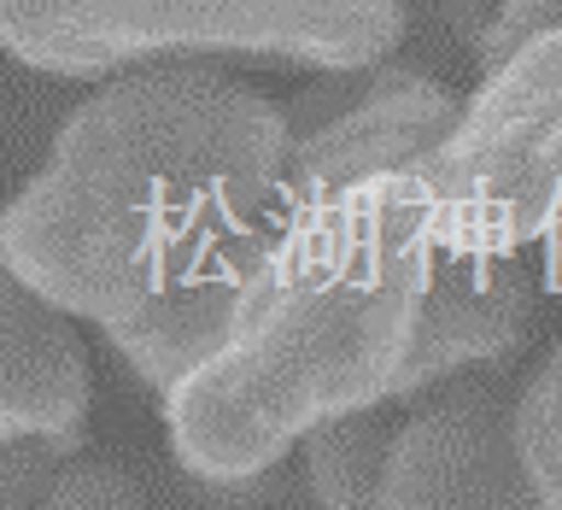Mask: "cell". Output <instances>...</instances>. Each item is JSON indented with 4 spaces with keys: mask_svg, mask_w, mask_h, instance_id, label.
I'll return each mask as SVG.
<instances>
[{
    "mask_svg": "<svg viewBox=\"0 0 562 510\" xmlns=\"http://www.w3.org/2000/svg\"><path fill=\"white\" fill-rule=\"evenodd\" d=\"M288 123L223 65L100 82L0 211V253L47 306L117 323L252 229L281 193Z\"/></svg>",
    "mask_w": 562,
    "mask_h": 510,
    "instance_id": "cell-1",
    "label": "cell"
},
{
    "mask_svg": "<svg viewBox=\"0 0 562 510\" xmlns=\"http://www.w3.org/2000/svg\"><path fill=\"white\" fill-rule=\"evenodd\" d=\"M434 253L439 235L416 170L293 206L223 346L165 399L176 464L205 481L258 475L323 422L393 399Z\"/></svg>",
    "mask_w": 562,
    "mask_h": 510,
    "instance_id": "cell-2",
    "label": "cell"
},
{
    "mask_svg": "<svg viewBox=\"0 0 562 510\" xmlns=\"http://www.w3.org/2000/svg\"><path fill=\"white\" fill-rule=\"evenodd\" d=\"M404 0H0V47L47 77L153 65H305L393 59Z\"/></svg>",
    "mask_w": 562,
    "mask_h": 510,
    "instance_id": "cell-3",
    "label": "cell"
},
{
    "mask_svg": "<svg viewBox=\"0 0 562 510\" xmlns=\"http://www.w3.org/2000/svg\"><path fill=\"white\" fill-rule=\"evenodd\" d=\"M323 510H539L498 381H439L305 434Z\"/></svg>",
    "mask_w": 562,
    "mask_h": 510,
    "instance_id": "cell-4",
    "label": "cell"
},
{
    "mask_svg": "<svg viewBox=\"0 0 562 510\" xmlns=\"http://www.w3.org/2000/svg\"><path fill=\"white\" fill-rule=\"evenodd\" d=\"M416 176L439 246L521 253L551 235L562 223V30L486 70L481 95Z\"/></svg>",
    "mask_w": 562,
    "mask_h": 510,
    "instance_id": "cell-5",
    "label": "cell"
},
{
    "mask_svg": "<svg viewBox=\"0 0 562 510\" xmlns=\"http://www.w3.org/2000/svg\"><path fill=\"white\" fill-rule=\"evenodd\" d=\"M457 118H463V100L404 59L323 70L281 106V123H288L281 200L311 206L375 176L422 170L446 147Z\"/></svg>",
    "mask_w": 562,
    "mask_h": 510,
    "instance_id": "cell-6",
    "label": "cell"
},
{
    "mask_svg": "<svg viewBox=\"0 0 562 510\" xmlns=\"http://www.w3.org/2000/svg\"><path fill=\"white\" fill-rule=\"evenodd\" d=\"M288 211L293 206L276 193V206L263 211L252 229H240V235H228L223 246H211L193 270H182L170 288H158L140 311L100 329L105 346L135 369V381H147L153 393L170 399L176 387L223 346V334L240 311L246 281L258 276V264H263V253H270V241H276V229H281Z\"/></svg>",
    "mask_w": 562,
    "mask_h": 510,
    "instance_id": "cell-7",
    "label": "cell"
},
{
    "mask_svg": "<svg viewBox=\"0 0 562 510\" xmlns=\"http://www.w3.org/2000/svg\"><path fill=\"white\" fill-rule=\"evenodd\" d=\"M533 323V281L516 253H481V246H439L428 299H422V329L404 364L398 393L457 381L463 369L504 364Z\"/></svg>",
    "mask_w": 562,
    "mask_h": 510,
    "instance_id": "cell-8",
    "label": "cell"
},
{
    "mask_svg": "<svg viewBox=\"0 0 562 510\" xmlns=\"http://www.w3.org/2000/svg\"><path fill=\"white\" fill-rule=\"evenodd\" d=\"M88 417V358L70 329L18 334L0 323V440L65 434Z\"/></svg>",
    "mask_w": 562,
    "mask_h": 510,
    "instance_id": "cell-9",
    "label": "cell"
},
{
    "mask_svg": "<svg viewBox=\"0 0 562 510\" xmlns=\"http://www.w3.org/2000/svg\"><path fill=\"white\" fill-rule=\"evenodd\" d=\"M158 510H323L316 492L305 481V464H270L258 475H235V481H205V475H188L176 464L165 475V492H158Z\"/></svg>",
    "mask_w": 562,
    "mask_h": 510,
    "instance_id": "cell-10",
    "label": "cell"
},
{
    "mask_svg": "<svg viewBox=\"0 0 562 510\" xmlns=\"http://www.w3.org/2000/svg\"><path fill=\"white\" fill-rule=\"evenodd\" d=\"M516 446L539 510H562V346L516 399Z\"/></svg>",
    "mask_w": 562,
    "mask_h": 510,
    "instance_id": "cell-11",
    "label": "cell"
},
{
    "mask_svg": "<svg viewBox=\"0 0 562 510\" xmlns=\"http://www.w3.org/2000/svg\"><path fill=\"white\" fill-rule=\"evenodd\" d=\"M77 446H82V429L0 440V510H30V505H42L47 492H53V481L70 469Z\"/></svg>",
    "mask_w": 562,
    "mask_h": 510,
    "instance_id": "cell-12",
    "label": "cell"
},
{
    "mask_svg": "<svg viewBox=\"0 0 562 510\" xmlns=\"http://www.w3.org/2000/svg\"><path fill=\"white\" fill-rule=\"evenodd\" d=\"M42 510H153V505L135 475H123L112 464H70L42 499Z\"/></svg>",
    "mask_w": 562,
    "mask_h": 510,
    "instance_id": "cell-13",
    "label": "cell"
},
{
    "mask_svg": "<svg viewBox=\"0 0 562 510\" xmlns=\"http://www.w3.org/2000/svg\"><path fill=\"white\" fill-rule=\"evenodd\" d=\"M562 30V0H498L492 7V30L481 42V65L498 70L509 53H521L533 35H551Z\"/></svg>",
    "mask_w": 562,
    "mask_h": 510,
    "instance_id": "cell-14",
    "label": "cell"
},
{
    "mask_svg": "<svg viewBox=\"0 0 562 510\" xmlns=\"http://www.w3.org/2000/svg\"><path fill=\"white\" fill-rule=\"evenodd\" d=\"M446 7H451V30L463 35L474 53H481L486 30H492V7H481V0H446Z\"/></svg>",
    "mask_w": 562,
    "mask_h": 510,
    "instance_id": "cell-15",
    "label": "cell"
}]
</instances>
